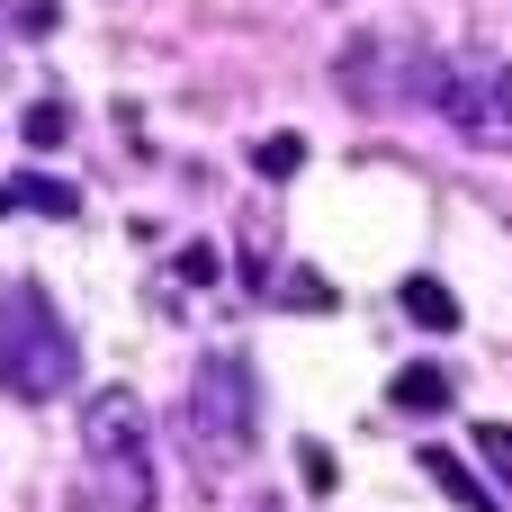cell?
I'll list each match as a JSON object with an SVG mask.
<instances>
[{
    "instance_id": "1",
    "label": "cell",
    "mask_w": 512,
    "mask_h": 512,
    "mask_svg": "<svg viewBox=\"0 0 512 512\" xmlns=\"http://www.w3.org/2000/svg\"><path fill=\"white\" fill-rule=\"evenodd\" d=\"M180 441H189V459H198L207 477H225V468H243V459L261 450V387H252V360L207 351V360L189 369Z\"/></svg>"
},
{
    "instance_id": "2",
    "label": "cell",
    "mask_w": 512,
    "mask_h": 512,
    "mask_svg": "<svg viewBox=\"0 0 512 512\" xmlns=\"http://www.w3.org/2000/svg\"><path fill=\"white\" fill-rule=\"evenodd\" d=\"M72 378H81V342H72V324L54 315V297H45L36 279L0 288V387H9L18 405H54Z\"/></svg>"
},
{
    "instance_id": "3",
    "label": "cell",
    "mask_w": 512,
    "mask_h": 512,
    "mask_svg": "<svg viewBox=\"0 0 512 512\" xmlns=\"http://www.w3.org/2000/svg\"><path fill=\"white\" fill-rule=\"evenodd\" d=\"M81 459H90L99 512H153V423H144L135 387H99L81 405Z\"/></svg>"
},
{
    "instance_id": "4",
    "label": "cell",
    "mask_w": 512,
    "mask_h": 512,
    "mask_svg": "<svg viewBox=\"0 0 512 512\" xmlns=\"http://www.w3.org/2000/svg\"><path fill=\"white\" fill-rule=\"evenodd\" d=\"M414 99L477 153H512V63H486V54H432L414 72Z\"/></svg>"
},
{
    "instance_id": "5",
    "label": "cell",
    "mask_w": 512,
    "mask_h": 512,
    "mask_svg": "<svg viewBox=\"0 0 512 512\" xmlns=\"http://www.w3.org/2000/svg\"><path fill=\"white\" fill-rule=\"evenodd\" d=\"M0 216H81V189L45 180V171H9L0 180Z\"/></svg>"
},
{
    "instance_id": "6",
    "label": "cell",
    "mask_w": 512,
    "mask_h": 512,
    "mask_svg": "<svg viewBox=\"0 0 512 512\" xmlns=\"http://www.w3.org/2000/svg\"><path fill=\"white\" fill-rule=\"evenodd\" d=\"M423 477H432V486H441V495H450L459 512H512L504 495H495V486H477V468H468L459 450H441V441L423 450Z\"/></svg>"
},
{
    "instance_id": "7",
    "label": "cell",
    "mask_w": 512,
    "mask_h": 512,
    "mask_svg": "<svg viewBox=\"0 0 512 512\" xmlns=\"http://www.w3.org/2000/svg\"><path fill=\"white\" fill-rule=\"evenodd\" d=\"M387 405H396V414H450V405H459V378H450L441 360H414V369H396Z\"/></svg>"
},
{
    "instance_id": "8",
    "label": "cell",
    "mask_w": 512,
    "mask_h": 512,
    "mask_svg": "<svg viewBox=\"0 0 512 512\" xmlns=\"http://www.w3.org/2000/svg\"><path fill=\"white\" fill-rule=\"evenodd\" d=\"M405 315H414L423 333H459V297H450L441 279H405Z\"/></svg>"
},
{
    "instance_id": "9",
    "label": "cell",
    "mask_w": 512,
    "mask_h": 512,
    "mask_svg": "<svg viewBox=\"0 0 512 512\" xmlns=\"http://www.w3.org/2000/svg\"><path fill=\"white\" fill-rule=\"evenodd\" d=\"M252 171H261V180H297V171H306V135H261V144H252Z\"/></svg>"
},
{
    "instance_id": "10",
    "label": "cell",
    "mask_w": 512,
    "mask_h": 512,
    "mask_svg": "<svg viewBox=\"0 0 512 512\" xmlns=\"http://www.w3.org/2000/svg\"><path fill=\"white\" fill-rule=\"evenodd\" d=\"M18 135H27V144H36V153H54V144H63V135H72V108H63V99H36V108H27V126H18Z\"/></svg>"
},
{
    "instance_id": "11",
    "label": "cell",
    "mask_w": 512,
    "mask_h": 512,
    "mask_svg": "<svg viewBox=\"0 0 512 512\" xmlns=\"http://www.w3.org/2000/svg\"><path fill=\"white\" fill-rule=\"evenodd\" d=\"M477 459H486V468L512 486V432H504V423H477Z\"/></svg>"
},
{
    "instance_id": "12",
    "label": "cell",
    "mask_w": 512,
    "mask_h": 512,
    "mask_svg": "<svg viewBox=\"0 0 512 512\" xmlns=\"http://www.w3.org/2000/svg\"><path fill=\"white\" fill-rule=\"evenodd\" d=\"M270 297H279V306H315V315H324V306H333V288H324V279H279V288H270Z\"/></svg>"
},
{
    "instance_id": "13",
    "label": "cell",
    "mask_w": 512,
    "mask_h": 512,
    "mask_svg": "<svg viewBox=\"0 0 512 512\" xmlns=\"http://www.w3.org/2000/svg\"><path fill=\"white\" fill-rule=\"evenodd\" d=\"M180 279H189V288H216L225 270H216V252H207V243H189V252H180Z\"/></svg>"
},
{
    "instance_id": "14",
    "label": "cell",
    "mask_w": 512,
    "mask_h": 512,
    "mask_svg": "<svg viewBox=\"0 0 512 512\" xmlns=\"http://www.w3.org/2000/svg\"><path fill=\"white\" fill-rule=\"evenodd\" d=\"M0 27H9V18H0Z\"/></svg>"
}]
</instances>
